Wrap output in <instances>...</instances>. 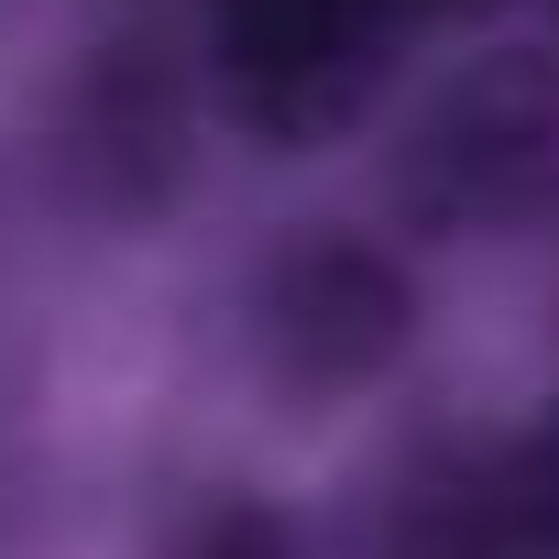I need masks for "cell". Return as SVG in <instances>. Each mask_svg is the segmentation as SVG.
<instances>
[{"label": "cell", "instance_id": "obj_1", "mask_svg": "<svg viewBox=\"0 0 559 559\" xmlns=\"http://www.w3.org/2000/svg\"><path fill=\"white\" fill-rule=\"evenodd\" d=\"M395 209L428 241H493L559 209V56H472L395 143Z\"/></svg>", "mask_w": 559, "mask_h": 559}, {"label": "cell", "instance_id": "obj_2", "mask_svg": "<svg viewBox=\"0 0 559 559\" xmlns=\"http://www.w3.org/2000/svg\"><path fill=\"white\" fill-rule=\"evenodd\" d=\"M417 23L395 0H198V45H209V88L219 110L274 143V154H308V143H341L384 78H395V45Z\"/></svg>", "mask_w": 559, "mask_h": 559}, {"label": "cell", "instance_id": "obj_3", "mask_svg": "<svg viewBox=\"0 0 559 559\" xmlns=\"http://www.w3.org/2000/svg\"><path fill=\"white\" fill-rule=\"evenodd\" d=\"M417 330L406 263L362 230H297L252 274V352L286 395H362Z\"/></svg>", "mask_w": 559, "mask_h": 559}, {"label": "cell", "instance_id": "obj_4", "mask_svg": "<svg viewBox=\"0 0 559 559\" xmlns=\"http://www.w3.org/2000/svg\"><path fill=\"white\" fill-rule=\"evenodd\" d=\"M384 559H537L526 461L493 439H439L384 493Z\"/></svg>", "mask_w": 559, "mask_h": 559}, {"label": "cell", "instance_id": "obj_5", "mask_svg": "<svg viewBox=\"0 0 559 559\" xmlns=\"http://www.w3.org/2000/svg\"><path fill=\"white\" fill-rule=\"evenodd\" d=\"M176 559H297V537H286V515L274 504H209V515H187V537H176Z\"/></svg>", "mask_w": 559, "mask_h": 559}, {"label": "cell", "instance_id": "obj_6", "mask_svg": "<svg viewBox=\"0 0 559 559\" xmlns=\"http://www.w3.org/2000/svg\"><path fill=\"white\" fill-rule=\"evenodd\" d=\"M515 461H526V515H537V559H559V417H548L537 439H515Z\"/></svg>", "mask_w": 559, "mask_h": 559}, {"label": "cell", "instance_id": "obj_7", "mask_svg": "<svg viewBox=\"0 0 559 559\" xmlns=\"http://www.w3.org/2000/svg\"><path fill=\"white\" fill-rule=\"evenodd\" d=\"M406 23H483V12H504V0H395Z\"/></svg>", "mask_w": 559, "mask_h": 559}]
</instances>
